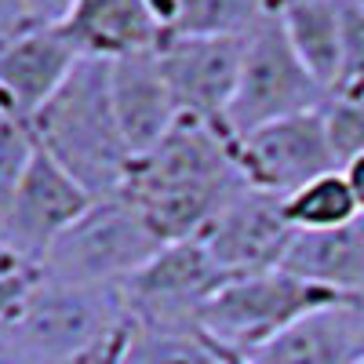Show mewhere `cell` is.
Wrapping results in <instances>:
<instances>
[{"mask_svg": "<svg viewBox=\"0 0 364 364\" xmlns=\"http://www.w3.org/2000/svg\"><path fill=\"white\" fill-rule=\"evenodd\" d=\"M233 164V139L200 120L178 124L132 164L120 197H128L164 245L193 240L204 226L245 190Z\"/></svg>", "mask_w": 364, "mask_h": 364, "instance_id": "obj_1", "label": "cell"}, {"mask_svg": "<svg viewBox=\"0 0 364 364\" xmlns=\"http://www.w3.org/2000/svg\"><path fill=\"white\" fill-rule=\"evenodd\" d=\"M37 149L95 197H117L132 175V149L109 102L106 58H80L66 84L33 117Z\"/></svg>", "mask_w": 364, "mask_h": 364, "instance_id": "obj_2", "label": "cell"}, {"mask_svg": "<svg viewBox=\"0 0 364 364\" xmlns=\"http://www.w3.org/2000/svg\"><path fill=\"white\" fill-rule=\"evenodd\" d=\"M132 321L120 288H87L37 281L22 310L0 324L4 336L29 364H73L113 339Z\"/></svg>", "mask_w": 364, "mask_h": 364, "instance_id": "obj_3", "label": "cell"}, {"mask_svg": "<svg viewBox=\"0 0 364 364\" xmlns=\"http://www.w3.org/2000/svg\"><path fill=\"white\" fill-rule=\"evenodd\" d=\"M164 248L128 197L95 200L55 240L41 262V277L58 284L124 288Z\"/></svg>", "mask_w": 364, "mask_h": 364, "instance_id": "obj_4", "label": "cell"}, {"mask_svg": "<svg viewBox=\"0 0 364 364\" xmlns=\"http://www.w3.org/2000/svg\"><path fill=\"white\" fill-rule=\"evenodd\" d=\"M336 299L343 295L317 288L277 266L262 273H245V277H230L200 306L197 328L219 350L245 360L262 343L281 336L288 324H295L299 317H306Z\"/></svg>", "mask_w": 364, "mask_h": 364, "instance_id": "obj_5", "label": "cell"}, {"mask_svg": "<svg viewBox=\"0 0 364 364\" xmlns=\"http://www.w3.org/2000/svg\"><path fill=\"white\" fill-rule=\"evenodd\" d=\"M328 99L331 95L306 73V66L291 51L277 15H269L245 41L237 91L230 99L223 124H226L230 139H237V135H248L262 124H273V120L324 109Z\"/></svg>", "mask_w": 364, "mask_h": 364, "instance_id": "obj_6", "label": "cell"}, {"mask_svg": "<svg viewBox=\"0 0 364 364\" xmlns=\"http://www.w3.org/2000/svg\"><path fill=\"white\" fill-rule=\"evenodd\" d=\"M233 164L252 190L288 197L324 171H336L339 157L331 149L324 109L295 113L233 139Z\"/></svg>", "mask_w": 364, "mask_h": 364, "instance_id": "obj_7", "label": "cell"}, {"mask_svg": "<svg viewBox=\"0 0 364 364\" xmlns=\"http://www.w3.org/2000/svg\"><path fill=\"white\" fill-rule=\"evenodd\" d=\"M230 281L200 240L164 245L120 288L132 321L154 328H197L200 306Z\"/></svg>", "mask_w": 364, "mask_h": 364, "instance_id": "obj_8", "label": "cell"}, {"mask_svg": "<svg viewBox=\"0 0 364 364\" xmlns=\"http://www.w3.org/2000/svg\"><path fill=\"white\" fill-rule=\"evenodd\" d=\"M95 204L73 175H66L48 154H33L15 193L0 208V237L29 262H44L48 248L63 237L84 211Z\"/></svg>", "mask_w": 364, "mask_h": 364, "instance_id": "obj_9", "label": "cell"}, {"mask_svg": "<svg viewBox=\"0 0 364 364\" xmlns=\"http://www.w3.org/2000/svg\"><path fill=\"white\" fill-rule=\"evenodd\" d=\"M245 41L240 37H164L157 44L161 70L175 95L178 117L215 124L226 132L223 120L237 91Z\"/></svg>", "mask_w": 364, "mask_h": 364, "instance_id": "obj_10", "label": "cell"}, {"mask_svg": "<svg viewBox=\"0 0 364 364\" xmlns=\"http://www.w3.org/2000/svg\"><path fill=\"white\" fill-rule=\"evenodd\" d=\"M291 237H295V230L284 219L281 197H269V193L245 186L204 226V233L197 240L219 262L223 273L245 277V273L277 269L291 245Z\"/></svg>", "mask_w": 364, "mask_h": 364, "instance_id": "obj_11", "label": "cell"}, {"mask_svg": "<svg viewBox=\"0 0 364 364\" xmlns=\"http://www.w3.org/2000/svg\"><path fill=\"white\" fill-rule=\"evenodd\" d=\"M87 55L66 29H22L0 44V113L33 124L44 102Z\"/></svg>", "mask_w": 364, "mask_h": 364, "instance_id": "obj_12", "label": "cell"}, {"mask_svg": "<svg viewBox=\"0 0 364 364\" xmlns=\"http://www.w3.org/2000/svg\"><path fill=\"white\" fill-rule=\"evenodd\" d=\"M106 77L120 135L139 161L178 124V106L161 70V55L157 48H139L106 58Z\"/></svg>", "mask_w": 364, "mask_h": 364, "instance_id": "obj_13", "label": "cell"}, {"mask_svg": "<svg viewBox=\"0 0 364 364\" xmlns=\"http://www.w3.org/2000/svg\"><path fill=\"white\" fill-rule=\"evenodd\" d=\"M245 364H364V302L336 299L299 317Z\"/></svg>", "mask_w": 364, "mask_h": 364, "instance_id": "obj_14", "label": "cell"}, {"mask_svg": "<svg viewBox=\"0 0 364 364\" xmlns=\"http://www.w3.org/2000/svg\"><path fill=\"white\" fill-rule=\"evenodd\" d=\"M281 269L343 299L364 302V215L339 230L295 233L281 259Z\"/></svg>", "mask_w": 364, "mask_h": 364, "instance_id": "obj_15", "label": "cell"}, {"mask_svg": "<svg viewBox=\"0 0 364 364\" xmlns=\"http://www.w3.org/2000/svg\"><path fill=\"white\" fill-rule=\"evenodd\" d=\"M63 29L87 58H117L124 51L157 48L164 37L146 0H77Z\"/></svg>", "mask_w": 364, "mask_h": 364, "instance_id": "obj_16", "label": "cell"}, {"mask_svg": "<svg viewBox=\"0 0 364 364\" xmlns=\"http://www.w3.org/2000/svg\"><path fill=\"white\" fill-rule=\"evenodd\" d=\"M277 22L306 73L331 95L343 77V0H281Z\"/></svg>", "mask_w": 364, "mask_h": 364, "instance_id": "obj_17", "label": "cell"}, {"mask_svg": "<svg viewBox=\"0 0 364 364\" xmlns=\"http://www.w3.org/2000/svg\"><path fill=\"white\" fill-rule=\"evenodd\" d=\"M120 364H245L219 350L200 328H154L132 321V336Z\"/></svg>", "mask_w": 364, "mask_h": 364, "instance_id": "obj_18", "label": "cell"}, {"mask_svg": "<svg viewBox=\"0 0 364 364\" xmlns=\"http://www.w3.org/2000/svg\"><path fill=\"white\" fill-rule=\"evenodd\" d=\"M277 15L273 0H178L164 37H252Z\"/></svg>", "mask_w": 364, "mask_h": 364, "instance_id": "obj_19", "label": "cell"}, {"mask_svg": "<svg viewBox=\"0 0 364 364\" xmlns=\"http://www.w3.org/2000/svg\"><path fill=\"white\" fill-rule=\"evenodd\" d=\"M284 208V219L295 233H324V230H339L346 223H353L360 211L357 200L346 186L343 171H324L314 182L299 186L295 193H288L281 200Z\"/></svg>", "mask_w": 364, "mask_h": 364, "instance_id": "obj_20", "label": "cell"}, {"mask_svg": "<svg viewBox=\"0 0 364 364\" xmlns=\"http://www.w3.org/2000/svg\"><path fill=\"white\" fill-rule=\"evenodd\" d=\"M33 154H37L33 128H29L26 120H15L8 113H0V208H4L8 197L15 193L18 178L26 175Z\"/></svg>", "mask_w": 364, "mask_h": 364, "instance_id": "obj_21", "label": "cell"}, {"mask_svg": "<svg viewBox=\"0 0 364 364\" xmlns=\"http://www.w3.org/2000/svg\"><path fill=\"white\" fill-rule=\"evenodd\" d=\"M77 8V0H18L26 29H63Z\"/></svg>", "mask_w": 364, "mask_h": 364, "instance_id": "obj_22", "label": "cell"}, {"mask_svg": "<svg viewBox=\"0 0 364 364\" xmlns=\"http://www.w3.org/2000/svg\"><path fill=\"white\" fill-rule=\"evenodd\" d=\"M339 171H343V178H346V186H350L353 200H357V211L364 215V154L350 157V161H346Z\"/></svg>", "mask_w": 364, "mask_h": 364, "instance_id": "obj_23", "label": "cell"}, {"mask_svg": "<svg viewBox=\"0 0 364 364\" xmlns=\"http://www.w3.org/2000/svg\"><path fill=\"white\" fill-rule=\"evenodd\" d=\"M22 11H18V0H0V44L11 41L15 33H22Z\"/></svg>", "mask_w": 364, "mask_h": 364, "instance_id": "obj_24", "label": "cell"}, {"mask_svg": "<svg viewBox=\"0 0 364 364\" xmlns=\"http://www.w3.org/2000/svg\"><path fill=\"white\" fill-rule=\"evenodd\" d=\"M0 364H29V360H26V357L4 339V336H0Z\"/></svg>", "mask_w": 364, "mask_h": 364, "instance_id": "obj_25", "label": "cell"}, {"mask_svg": "<svg viewBox=\"0 0 364 364\" xmlns=\"http://www.w3.org/2000/svg\"><path fill=\"white\" fill-rule=\"evenodd\" d=\"M277 4H281V0H273V8H277Z\"/></svg>", "mask_w": 364, "mask_h": 364, "instance_id": "obj_26", "label": "cell"}]
</instances>
